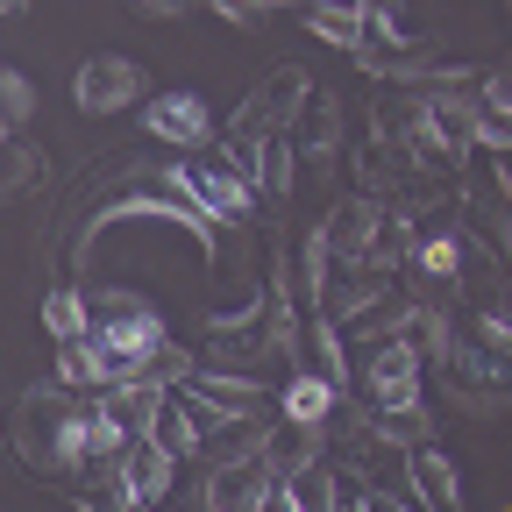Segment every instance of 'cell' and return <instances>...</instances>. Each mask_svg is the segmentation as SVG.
<instances>
[{"instance_id":"obj_9","label":"cell","mask_w":512,"mask_h":512,"mask_svg":"<svg viewBox=\"0 0 512 512\" xmlns=\"http://www.w3.org/2000/svg\"><path fill=\"white\" fill-rule=\"evenodd\" d=\"M121 484L136 491V505H164L171 498V484H178V463L164 456V448H150V441H128V456H121Z\"/></svg>"},{"instance_id":"obj_15","label":"cell","mask_w":512,"mask_h":512,"mask_svg":"<svg viewBox=\"0 0 512 512\" xmlns=\"http://www.w3.org/2000/svg\"><path fill=\"white\" fill-rule=\"evenodd\" d=\"M306 342H313V370H320V377H328V384H335V392H349V377H356V370H349V349H342V328H335V320H320V313H313V328H306Z\"/></svg>"},{"instance_id":"obj_7","label":"cell","mask_w":512,"mask_h":512,"mask_svg":"<svg viewBox=\"0 0 512 512\" xmlns=\"http://www.w3.org/2000/svg\"><path fill=\"white\" fill-rule=\"evenodd\" d=\"M406 477H413L420 512H463V470H456L448 448H413V456H406Z\"/></svg>"},{"instance_id":"obj_21","label":"cell","mask_w":512,"mask_h":512,"mask_svg":"<svg viewBox=\"0 0 512 512\" xmlns=\"http://www.w3.org/2000/svg\"><path fill=\"white\" fill-rule=\"evenodd\" d=\"M136 15H143V22H178L185 8H178V0H143V8H136Z\"/></svg>"},{"instance_id":"obj_14","label":"cell","mask_w":512,"mask_h":512,"mask_svg":"<svg viewBox=\"0 0 512 512\" xmlns=\"http://www.w3.org/2000/svg\"><path fill=\"white\" fill-rule=\"evenodd\" d=\"M463 256H470V249H463V235H456V228H434V235L413 249V278L441 285V278H456V271H463Z\"/></svg>"},{"instance_id":"obj_12","label":"cell","mask_w":512,"mask_h":512,"mask_svg":"<svg viewBox=\"0 0 512 512\" xmlns=\"http://www.w3.org/2000/svg\"><path fill=\"white\" fill-rule=\"evenodd\" d=\"M306 29H313L320 43L349 50V57H363V50H370V8H313V15H306Z\"/></svg>"},{"instance_id":"obj_20","label":"cell","mask_w":512,"mask_h":512,"mask_svg":"<svg viewBox=\"0 0 512 512\" xmlns=\"http://www.w3.org/2000/svg\"><path fill=\"white\" fill-rule=\"evenodd\" d=\"M264 512H306V505H299V491H292L285 477H271V491H264Z\"/></svg>"},{"instance_id":"obj_13","label":"cell","mask_w":512,"mask_h":512,"mask_svg":"<svg viewBox=\"0 0 512 512\" xmlns=\"http://www.w3.org/2000/svg\"><path fill=\"white\" fill-rule=\"evenodd\" d=\"M292 150H313V157H335L342 150V114L328 93H313V107L292 121Z\"/></svg>"},{"instance_id":"obj_5","label":"cell","mask_w":512,"mask_h":512,"mask_svg":"<svg viewBox=\"0 0 512 512\" xmlns=\"http://www.w3.org/2000/svg\"><path fill=\"white\" fill-rule=\"evenodd\" d=\"M185 178H192V200L207 207V221H249L256 185H249L228 157H185Z\"/></svg>"},{"instance_id":"obj_8","label":"cell","mask_w":512,"mask_h":512,"mask_svg":"<svg viewBox=\"0 0 512 512\" xmlns=\"http://www.w3.org/2000/svg\"><path fill=\"white\" fill-rule=\"evenodd\" d=\"M399 342H413L420 349V363H441L448 370V356H456V320H448L434 299H420V306H399V328H392Z\"/></svg>"},{"instance_id":"obj_6","label":"cell","mask_w":512,"mask_h":512,"mask_svg":"<svg viewBox=\"0 0 512 512\" xmlns=\"http://www.w3.org/2000/svg\"><path fill=\"white\" fill-rule=\"evenodd\" d=\"M264 491H271V463H264V448H256V456H228L221 470H207L200 505L207 512H264Z\"/></svg>"},{"instance_id":"obj_10","label":"cell","mask_w":512,"mask_h":512,"mask_svg":"<svg viewBox=\"0 0 512 512\" xmlns=\"http://www.w3.org/2000/svg\"><path fill=\"white\" fill-rule=\"evenodd\" d=\"M43 335H50L57 349H79V342H93V292H79V285H57V292L43 299Z\"/></svg>"},{"instance_id":"obj_17","label":"cell","mask_w":512,"mask_h":512,"mask_svg":"<svg viewBox=\"0 0 512 512\" xmlns=\"http://www.w3.org/2000/svg\"><path fill=\"white\" fill-rule=\"evenodd\" d=\"M29 114H36V86L8 64V72H0V121H8V136H22V121H29Z\"/></svg>"},{"instance_id":"obj_16","label":"cell","mask_w":512,"mask_h":512,"mask_svg":"<svg viewBox=\"0 0 512 512\" xmlns=\"http://www.w3.org/2000/svg\"><path fill=\"white\" fill-rule=\"evenodd\" d=\"M292 171H299V150H292V136H264V157H256V192L285 200V192H292Z\"/></svg>"},{"instance_id":"obj_2","label":"cell","mask_w":512,"mask_h":512,"mask_svg":"<svg viewBox=\"0 0 512 512\" xmlns=\"http://www.w3.org/2000/svg\"><path fill=\"white\" fill-rule=\"evenodd\" d=\"M72 100H79V114H121V107H136V100H143V64H136V57H121V50H93V57H79Z\"/></svg>"},{"instance_id":"obj_1","label":"cell","mask_w":512,"mask_h":512,"mask_svg":"<svg viewBox=\"0 0 512 512\" xmlns=\"http://www.w3.org/2000/svg\"><path fill=\"white\" fill-rule=\"evenodd\" d=\"M363 384H370V413H413V406H427V363H420V349L413 342H399V335H377V349H370V363H363Z\"/></svg>"},{"instance_id":"obj_18","label":"cell","mask_w":512,"mask_h":512,"mask_svg":"<svg viewBox=\"0 0 512 512\" xmlns=\"http://www.w3.org/2000/svg\"><path fill=\"white\" fill-rule=\"evenodd\" d=\"M36 171H43V150H36V143H22V136H8V178H0V185H8V192H29V185H36Z\"/></svg>"},{"instance_id":"obj_19","label":"cell","mask_w":512,"mask_h":512,"mask_svg":"<svg viewBox=\"0 0 512 512\" xmlns=\"http://www.w3.org/2000/svg\"><path fill=\"white\" fill-rule=\"evenodd\" d=\"M214 15H221L228 29H264V22H271V8H235V0H221Z\"/></svg>"},{"instance_id":"obj_3","label":"cell","mask_w":512,"mask_h":512,"mask_svg":"<svg viewBox=\"0 0 512 512\" xmlns=\"http://www.w3.org/2000/svg\"><path fill=\"white\" fill-rule=\"evenodd\" d=\"M143 136L150 143H164V150H207L214 143V107L200 100V93H150V107H143Z\"/></svg>"},{"instance_id":"obj_11","label":"cell","mask_w":512,"mask_h":512,"mask_svg":"<svg viewBox=\"0 0 512 512\" xmlns=\"http://www.w3.org/2000/svg\"><path fill=\"white\" fill-rule=\"evenodd\" d=\"M143 441H150V448H164L171 463L200 456V427H192V413H185V392H164V399H157V413H150Z\"/></svg>"},{"instance_id":"obj_4","label":"cell","mask_w":512,"mask_h":512,"mask_svg":"<svg viewBox=\"0 0 512 512\" xmlns=\"http://www.w3.org/2000/svg\"><path fill=\"white\" fill-rule=\"evenodd\" d=\"M342 399H349V392H335V384L320 377L313 363H299V370L278 384V420H285V427H299V434H328V427H335V413H342Z\"/></svg>"}]
</instances>
